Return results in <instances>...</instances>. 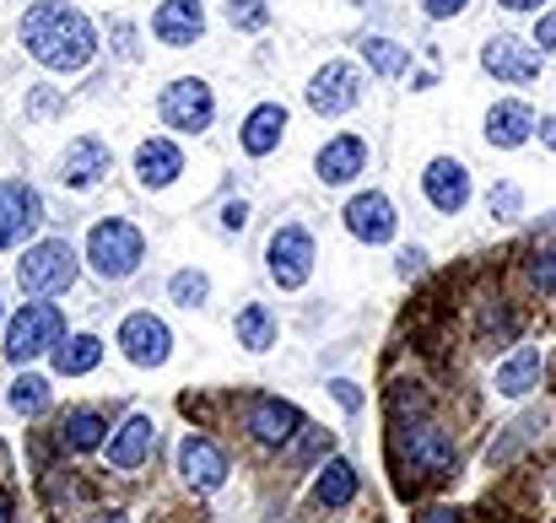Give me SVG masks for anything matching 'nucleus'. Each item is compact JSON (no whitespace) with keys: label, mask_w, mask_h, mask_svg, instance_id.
<instances>
[{"label":"nucleus","mask_w":556,"mask_h":523,"mask_svg":"<svg viewBox=\"0 0 556 523\" xmlns=\"http://www.w3.org/2000/svg\"><path fill=\"white\" fill-rule=\"evenodd\" d=\"M22 43L38 65L49 71H81L92 54H98V33L92 22L76 11V5H60V0H38L27 16H22Z\"/></svg>","instance_id":"obj_1"},{"label":"nucleus","mask_w":556,"mask_h":523,"mask_svg":"<svg viewBox=\"0 0 556 523\" xmlns=\"http://www.w3.org/2000/svg\"><path fill=\"white\" fill-rule=\"evenodd\" d=\"M38 221H43L38 189L5 178V183H0V248H22V243L38 232Z\"/></svg>","instance_id":"obj_10"},{"label":"nucleus","mask_w":556,"mask_h":523,"mask_svg":"<svg viewBox=\"0 0 556 523\" xmlns=\"http://www.w3.org/2000/svg\"><path fill=\"white\" fill-rule=\"evenodd\" d=\"M65 341V314L54 303H22V314L5 324V356L11 361H33L43 350Z\"/></svg>","instance_id":"obj_5"},{"label":"nucleus","mask_w":556,"mask_h":523,"mask_svg":"<svg viewBox=\"0 0 556 523\" xmlns=\"http://www.w3.org/2000/svg\"><path fill=\"white\" fill-rule=\"evenodd\" d=\"M530 286H535L541 297H556V248H541V254L530 259Z\"/></svg>","instance_id":"obj_34"},{"label":"nucleus","mask_w":556,"mask_h":523,"mask_svg":"<svg viewBox=\"0 0 556 523\" xmlns=\"http://www.w3.org/2000/svg\"><path fill=\"white\" fill-rule=\"evenodd\" d=\"M98 523H130L125 513H98Z\"/></svg>","instance_id":"obj_44"},{"label":"nucleus","mask_w":556,"mask_h":523,"mask_svg":"<svg viewBox=\"0 0 556 523\" xmlns=\"http://www.w3.org/2000/svg\"><path fill=\"white\" fill-rule=\"evenodd\" d=\"M0 319H5V308H0Z\"/></svg>","instance_id":"obj_46"},{"label":"nucleus","mask_w":556,"mask_h":523,"mask_svg":"<svg viewBox=\"0 0 556 523\" xmlns=\"http://www.w3.org/2000/svg\"><path fill=\"white\" fill-rule=\"evenodd\" d=\"M103 432H109V421L98 410H71L60 421V448L65 454H92V448H103Z\"/></svg>","instance_id":"obj_26"},{"label":"nucleus","mask_w":556,"mask_h":523,"mask_svg":"<svg viewBox=\"0 0 556 523\" xmlns=\"http://www.w3.org/2000/svg\"><path fill=\"white\" fill-rule=\"evenodd\" d=\"M535 43H541V54H556V11L535 22Z\"/></svg>","instance_id":"obj_38"},{"label":"nucleus","mask_w":556,"mask_h":523,"mask_svg":"<svg viewBox=\"0 0 556 523\" xmlns=\"http://www.w3.org/2000/svg\"><path fill=\"white\" fill-rule=\"evenodd\" d=\"M265 259H270V281H276L281 292L308 286V276H314V238H308V227H298V221L276 227Z\"/></svg>","instance_id":"obj_7"},{"label":"nucleus","mask_w":556,"mask_h":523,"mask_svg":"<svg viewBox=\"0 0 556 523\" xmlns=\"http://www.w3.org/2000/svg\"><path fill=\"white\" fill-rule=\"evenodd\" d=\"M243 432L260 443V448H287L298 432H303V410L276 399V394H254L243 405Z\"/></svg>","instance_id":"obj_8"},{"label":"nucleus","mask_w":556,"mask_h":523,"mask_svg":"<svg viewBox=\"0 0 556 523\" xmlns=\"http://www.w3.org/2000/svg\"><path fill=\"white\" fill-rule=\"evenodd\" d=\"M357 49H363V60H368L378 76H405L410 71V49L394 43V38H383V33H368Z\"/></svg>","instance_id":"obj_30"},{"label":"nucleus","mask_w":556,"mask_h":523,"mask_svg":"<svg viewBox=\"0 0 556 523\" xmlns=\"http://www.w3.org/2000/svg\"><path fill=\"white\" fill-rule=\"evenodd\" d=\"M168 297H174L179 308H200V303L211 297V281H205L200 270H174V281H168Z\"/></svg>","instance_id":"obj_32"},{"label":"nucleus","mask_w":556,"mask_h":523,"mask_svg":"<svg viewBox=\"0 0 556 523\" xmlns=\"http://www.w3.org/2000/svg\"><path fill=\"white\" fill-rule=\"evenodd\" d=\"M535 130H541V141H546V146H552V152H556V114H546V119H541Z\"/></svg>","instance_id":"obj_42"},{"label":"nucleus","mask_w":556,"mask_h":523,"mask_svg":"<svg viewBox=\"0 0 556 523\" xmlns=\"http://www.w3.org/2000/svg\"><path fill=\"white\" fill-rule=\"evenodd\" d=\"M421 5H427V16H432V22H448V16H459L470 0H421Z\"/></svg>","instance_id":"obj_39"},{"label":"nucleus","mask_w":556,"mask_h":523,"mask_svg":"<svg viewBox=\"0 0 556 523\" xmlns=\"http://www.w3.org/2000/svg\"><path fill=\"white\" fill-rule=\"evenodd\" d=\"M363 168H368V141L352 136V130L336 136V141H325L319 157H314V174H319V183H330V189H336V183H352Z\"/></svg>","instance_id":"obj_15"},{"label":"nucleus","mask_w":556,"mask_h":523,"mask_svg":"<svg viewBox=\"0 0 556 523\" xmlns=\"http://www.w3.org/2000/svg\"><path fill=\"white\" fill-rule=\"evenodd\" d=\"M519 330H525V319H519V308L508 297H486L481 303V330H476L481 346H508V341H519Z\"/></svg>","instance_id":"obj_24"},{"label":"nucleus","mask_w":556,"mask_h":523,"mask_svg":"<svg viewBox=\"0 0 556 523\" xmlns=\"http://www.w3.org/2000/svg\"><path fill=\"white\" fill-rule=\"evenodd\" d=\"M179 475H185L194 492H216V486L227 481V454H222L211 437L189 432L185 443H179Z\"/></svg>","instance_id":"obj_13"},{"label":"nucleus","mask_w":556,"mask_h":523,"mask_svg":"<svg viewBox=\"0 0 556 523\" xmlns=\"http://www.w3.org/2000/svg\"><path fill=\"white\" fill-rule=\"evenodd\" d=\"M421 523H459V513H454V508H427Z\"/></svg>","instance_id":"obj_41"},{"label":"nucleus","mask_w":556,"mask_h":523,"mask_svg":"<svg viewBox=\"0 0 556 523\" xmlns=\"http://www.w3.org/2000/svg\"><path fill=\"white\" fill-rule=\"evenodd\" d=\"M541 367H546V350L541 346H519L503 367H497V394H508V399H525L535 383H541Z\"/></svg>","instance_id":"obj_23"},{"label":"nucleus","mask_w":556,"mask_h":523,"mask_svg":"<svg viewBox=\"0 0 556 523\" xmlns=\"http://www.w3.org/2000/svg\"><path fill=\"white\" fill-rule=\"evenodd\" d=\"M541 432H546V416H541V410H535V416H519V421L503 426V437L486 448V464H492V470H497V464H514V454H519L525 443H535Z\"/></svg>","instance_id":"obj_28"},{"label":"nucleus","mask_w":556,"mask_h":523,"mask_svg":"<svg viewBox=\"0 0 556 523\" xmlns=\"http://www.w3.org/2000/svg\"><path fill=\"white\" fill-rule=\"evenodd\" d=\"M109 168H114V152H109L103 141L81 136V141H71L65 157H60V183H65V189H92V183H103Z\"/></svg>","instance_id":"obj_16"},{"label":"nucleus","mask_w":556,"mask_h":523,"mask_svg":"<svg viewBox=\"0 0 556 523\" xmlns=\"http://www.w3.org/2000/svg\"><path fill=\"white\" fill-rule=\"evenodd\" d=\"M389 459L400 470V492H410V486H443L459 470V437L448 426L427 421V416H410V421L400 416L394 421V437H389Z\"/></svg>","instance_id":"obj_2"},{"label":"nucleus","mask_w":556,"mask_h":523,"mask_svg":"<svg viewBox=\"0 0 556 523\" xmlns=\"http://www.w3.org/2000/svg\"><path fill=\"white\" fill-rule=\"evenodd\" d=\"M157 114H163V125H168V130L200 136V130H211V119H216V92H211L200 76H179V81H168V87H163Z\"/></svg>","instance_id":"obj_6"},{"label":"nucleus","mask_w":556,"mask_h":523,"mask_svg":"<svg viewBox=\"0 0 556 523\" xmlns=\"http://www.w3.org/2000/svg\"><path fill=\"white\" fill-rule=\"evenodd\" d=\"M152 33H157L168 49H189V43L205 33V5H200V0H163L157 16H152Z\"/></svg>","instance_id":"obj_18"},{"label":"nucleus","mask_w":556,"mask_h":523,"mask_svg":"<svg viewBox=\"0 0 556 523\" xmlns=\"http://www.w3.org/2000/svg\"><path fill=\"white\" fill-rule=\"evenodd\" d=\"M119 346H125V356H130L136 367H163V361L174 356V330H168L157 314H130V319L119 324Z\"/></svg>","instance_id":"obj_12"},{"label":"nucleus","mask_w":556,"mask_h":523,"mask_svg":"<svg viewBox=\"0 0 556 523\" xmlns=\"http://www.w3.org/2000/svg\"><path fill=\"white\" fill-rule=\"evenodd\" d=\"M352 497H357V470L346 459H330L319 470V481H314V502L330 508V513H341V508H352Z\"/></svg>","instance_id":"obj_25"},{"label":"nucleus","mask_w":556,"mask_h":523,"mask_svg":"<svg viewBox=\"0 0 556 523\" xmlns=\"http://www.w3.org/2000/svg\"><path fill=\"white\" fill-rule=\"evenodd\" d=\"M519 189L514 183H503V189H492V216H519Z\"/></svg>","instance_id":"obj_35"},{"label":"nucleus","mask_w":556,"mask_h":523,"mask_svg":"<svg viewBox=\"0 0 556 523\" xmlns=\"http://www.w3.org/2000/svg\"><path fill=\"white\" fill-rule=\"evenodd\" d=\"M243 221H249V200H227L222 205V227L227 232H243Z\"/></svg>","instance_id":"obj_37"},{"label":"nucleus","mask_w":556,"mask_h":523,"mask_svg":"<svg viewBox=\"0 0 556 523\" xmlns=\"http://www.w3.org/2000/svg\"><path fill=\"white\" fill-rule=\"evenodd\" d=\"M346 232L357 238V243H389L394 238V205H389V194H357L352 205H346Z\"/></svg>","instance_id":"obj_17"},{"label":"nucleus","mask_w":556,"mask_h":523,"mask_svg":"<svg viewBox=\"0 0 556 523\" xmlns=\"http://www.w3.org/2000/svg\"><path fill=\"white\" fill-rule=\"evenodd\" d=\"M147 259V238L141 227H130L125 216H109L87 232V265L103 276V281H130Z\"/></svg>","instance_id":"obj_3"},{"label":"nucleus","mask_w":556,"mask_h":523,"mask_svg":"<svg viewBox=\"0 0 556 523\" xmlns=\"http://www.w3.org/2000/svg\"><path fill=\"white\" fill-rule=\"evenodd\" d=\"M76 276H81V259L65 238H43V243L22 248V259H16V281L27 297H60L76 286Z\"/></svg>","instance_id":"obj_4"},{"label":"nucleus","mask_w":556,"mask_h":523,"mask_svg":"<svg viewBox=\"0 0 556 523\" xmlns=\"http://www.w3.org/2000/svg\"><path fill=\"white\" fill-rule=\"evenodd\" d=\"M421 194H427L432 211L459 216V211L470 205V168H465L459 157H432L427 174H421Z\"/></svg>","instance_id":"obj_11"},{"label":"nucleus","mask_w":556,"mask_h":523,"mask_svg":"<svg viewBox=\"0 0 556 523\" xmlns=\"http://www.w3.org/2000/svg\"><path fill=\"white\" fill-rule=\"evenodd\" d=\"M152 443H157V426H152V416H125V426L114 432V443H109V464L114 470H141L147 459H152Z\"/></svg>","instance_id":"obj_20"},{"label":"nucleus","mask_w":556,"mask_h":523,"mask_svg":"<svg viewBox=\"0 0 556 523\" xmlns=\"http://www.w3.org/2000/svg\"><path fill=\"white\" fill-rule=\"evenodd\" d=\"M227 22L243 27V33H260L270 22V5L265 0H227Z\"/></svg>","instance_id":"obj_33"},{"label":"nucleus","mask_w":556,"mask_h":523,"mask_svg":"<svg viewBox=\"0 0 556 523\" xmlns=\"http://www.w3.org/2000/svg\"><path fill=\"white\" fill-rule=\"evenodd\" d=\"M103 361V341L98 335H71L65 346H54V372L60 378H81Z\"/></svg>","instance_id":"obj_29"},{"label":"nucleus","mask_w":556,"mask_h":523,"mask_svg":"<svg viewBox=\"0 0 556 523\" xmlns=\"http://www.w3.org/2000/svg\"><path fill=\"white\" fill-rule=\"evenodd\" d=\"M330 394H336V405H341V410H363V394H357V383H352V378H336V383H330Z\"/></svg>","instance_id":"obj_36"},{"label":"nucleus","mask_w":556,"mask_h":523,"mask_svg":"<svg viewBox=\"0 0 556 523\" xmlns=\"http://www.w3.org/2000/svg\"><path fill=\"white\" fill-rule=\"evenodd\" d=\"M421 270H427V254H421V248H405V254H400V276L410 281V276H421Z\"/></svg>","instance_id":"obj_40"},{"label":"nucleus","mask_w":556,"mask_h":523,"mask_svg":"<svg viewBox=\"0 0 556 523\" xmlns=\"http://www.w3.org/2000/svg\"><path fill=\"white\" fill-rule=\"evenodd\" d=\"M357 103H363V76H357V65L330 60V65L314 71V81H308V109H314V114L336 119V114H346V109H357Z\"/></svg>","instance_id":"obj_9"},{"label":"nucleus","mask_w":556,"mask_h":523,"mask_svg":"<svg viewBox=\"0 0 556 523\" xmlns=\"http://www.w3.org/2000/svg\"><path fill=\"white\" fill-rule=\"evenodd\" d=\"M481 71H492L497 81H535L541 76V54L519 38H486L481 43Z\"/></svg>","instance_id":"obj_14"},{"label":"nucleus","mask_w":556,"mask_h":523,"mask_svg":"<svg viewBox=\"0 0 556 523\" xmlns=\"http://www.w3.org/2000/svg\"><path fill=\"white\" fill-rule=\"evenodd\" d=\"M11 410H16V416H43V410H49V378L22 372V378L11 383Z\"/></svg>","instance_id":"obj_31"},{"label":"nucleus","mask_w":556,"mask_h":523,"mask_svg":"<svg viewBox=\"0 0 556 523\" xmlns=\"http://www.w3.org/2000/svg\"><path fill=\"white\" fill-rule=\"evenodd\" d=\"M179 174H185V152H179L174 141H163V136L141 141V152H136V178H141L147 189H168Z\"/></svg>","instance_id":"obj_22"},{"label":"nucleus","mask_w":556,"mask_h":523,"mask_svg":"<svg viewBox=\"0 0 556 523\" xmlns=\"http://www.w3.org/2000/svg\"><path fill=\"white\" fill-rule=\"evenodd\" d=\"M281 136H287V109L281 103H260V109H249V119L238 130V146L249 157H270L281 146Z\"/></svg>","instance_id":"obj_21"},{"label":"nucleus","mask_w":556,"mask_h":523,"mask_svg":"<svg viewBox=\"0 0 556 523\" xmlns=\"http://www.w3.org/2000/svg\"><path fill=\"white\" fill-rule=\"evenodd\" d=\"M503 11H541V0H497Z\"/></svg>","instance_id":"obj_43"},{"label":"nucleus","mask_w":556,"mask_h":523,"mask_svg":"<svg viewBox=\"0 0 556 523\" xmlns=\"http://www.w3.org/2000/svg\"><path fill=\"white\" fill-rule=\"evenodd\" d=\"M232 335H238L243 350H270L276 346V319H270V308H265V303H243L238 319H232Z\"/></svg>","instance_id":"obj_27"},{"label":"nucleus","mask_w":556,"mask_h":523,"mask_svg":"<svg viewBox=\"0 0 556 523\" xmlns=\"http://www.w3.org/2000/svg\"><path fill=\"white\" fill-rule=\"evenodd\" d=\"M530 136H535V114H530V103H519V98L492 103V114H486V141H492V146L519 152Z\"/></svg>","instance_id":"obj_19"},{"label":"nucleus","mask_w":556,"mask_h":523,"mask_svg":"<svg viewBox=\"0 0 556 523\" xmlns=\"http://www.w3.org/2000/svg\"><path fill=\"white\" fill-rule=\"evenodd\" d=\"M0 523H11V497H0Z\"/></svg>","instance_id":"obj_45"}]
</instances>
